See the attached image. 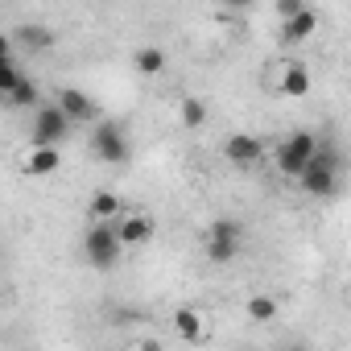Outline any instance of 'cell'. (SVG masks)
Instances as JSON below:
<instances>
[{"mask_svg": "<svg viewBox=\"0 0 351 351\" xmlns=\"http://www.w3.org/2000/svg\"><path fill=\"white\" fill-rule=\"evenodd\" d=\"M339 173H343V153L330 145V141H318V149H314V157H310V165L302 169V191L310 195V199H330L335 191H339Z\"/></svg>", "mask_w": 351, "mask_h": 351, "instance_id": "cell-1", "label": "cell"}, {"mask_svg": "<svg viewBox=\"0 0 351 351\" xmlns=\"http://www.w3.org/2000/svg\"><path fill=\"white\" fill-rule=\"evenodd\" d=\"M91 153L108 165H128L132 157V141H128V128L116 124V120H95L91 128Z\"/></svg>", "mask_w": 351, "mask_h": 351, "instance_id": "cell-2", "label": "cell"}, {"mask_svg": "<svg viewBox=\"0 0 351 351\" xmlns=\"http://www.w3.org/2000/svg\"><path fill=\"white\" fill-rule=\"evenodd\" d=\"M203 248H207V261L211 265H232L244 248V228L240 219H215L203 236Z\"/></svg>", "mask_w": 351, "mask_h": 351, "instance_id": "cell-3", "label": "cell"}, {"mask_svg": "<svg viewBox=\"0 0 351 351\" xmlns=\"http://www.w3.org/2000/svg\"><path fill=\"white\" fill-rule=\"evenodd\" d=\"M83 256H87V265L99 269V273L120 261V240H116L112 223H91V228L83 232Z\"/></svg>", "mask_w": 351, "mask_h": 351, "instance_id": "cell-4", "label": "cell"}, {"mask_svg": "<svg viewBox=\"0 0 351 351\" xmlns=\"http://www.w3.org/2000/svg\"><path fill=\"white\" fill-rule=\"evenodd\" d=\"M314 149H318V136H314L310 128H298V132L277 149V169L285 173V178H302V169L310 165Z\"/></svg>", "mask_w": 351, "mask_h": 351, "instance_id": "cell-5", "label": "cell"}, {"mask_svg": "<svg viewBox=\"0 0 351 351\" xmlns=\"http://www.w3.org/2000/svg\"><path fill=\"white\" fill-rule=\"evenodd\" d=\"M71 120L54 108V104H46V108H38V116H34V128H29V141H34V149H58L66 136H71Z\"/></svg>", "mask_w": 351, "mask_h": 351, "instance_id": "cell-6", "label": "cell"}, {"mask_svg": "<svg viewBox=\"0 0 351 351\" xmlns=\"http://www.w3.org/2000/svg\"><path fill=\"white\" fill-rule=\"evenodd\" d=\"M54 108H58L71 124H95V120H99L95 99H91L87 91H79V87H62V91L54 95Z\"/></svg>", "mask_w": 351, "mask_h": 351, "instance_id": "cell-7", "label": "cell"}, {"mask_svg": "<svg viewBox=\"0 0 351 351\" xmlns=\"http://www.w3.org/2000/svg\"><path fill=\"white\" fill-rule=\"evenodd\" d=\"M261 153H265V145H261V136H252V132H232V136L223 141V161L236 165V169H252V165L261 161Z\"/></svg>", "mask_w": 351, "mask_h": 351, "instance_id": "cell-8", "label": "cell"}, {"mask_svg": "<svg viewBox=\"0 0 351 351\" xmlns=\"http://www.w3.org/2000/svg\"><path fill=\"white\" fill-rule=\"evenodd\" d=\"M112 232H116L120 248H141V244L153 240V219L141 215V211H124V215L112 223Z\"/></svg>", "mask_w": 351, "mask_h": 351, "instance_id": "cell-9", "label": "cell"}, {"mask_svg": "<svg viewBox=\"0 0 351 351\" xmlns=\"http://www.w3.org/2000/svg\"><path fill=\"white\" fill-rule=\"evenodd\" d=\"M310 34H318V13L306 5L302 13H293V17H285V21H281L277 42H281V46H302V42H310Z\"/></svg>", "mask_w": 351, "mask_h": 351, "instance_id": "cell-10", "label": "cell"}, {"mask_svg": "<svg viewBox=\"0 0 351 351\" xmlns=\"http://www.w3.org/2000/svg\"><path fill=\"white\" fill-rule=\"evenodd\" d=\"M173 330H178L186 343H207L211 322H207V314L199 306H178V310H173Z\"/></svg>", "mask_w": 351, "mask_h": 351, "instance_id": "cell-11", "label": "cell"}, {"mask_svg": "<svg viewBox=\"0 0 351 351\" xmlns=\"http://www.w3.org/2000/svg\"><path fill=\"white\" fill-rule=\"evenodd\" d=\"M58 165H62L58 149H29L21 157V173H25V178H50V173H58Z\"/></svg>", "mask_w": 351, "mask_h": 351, "instance_id": "cell-12", "label": "cell"}, {"mask_svg": "<svg viewBox=\"0 0 351 351\" xmlns=\"http://www.w3.org/2000/svg\"><path fill=\"white\" fill-rule=\"evenodd\" d=\"M87 215H91V223H116L124 215V199L116 191H95L87 199Z\"/></svg>", "mask_w": 351, "mask_h": 351, "instance_id": "cell-13", "label": "cell"}, {"mask_svg": "<svg viewBox=\"0 0 351 351\" xmlns=\"http://www.w3.org/2000/svg\"><path fill=\"white\" fill-rule=\"evenodd\" d=\"M281 95H285V99H306V95H310V71H306L302 62H285Z\"/></svg>", "mask_w": 351, "mask_h": 351, "instance_id": "cell-14", "label": "cell"}, {"mask_svg": "<svg viewBox=\"0 0 351 351\" xmlns=\"http://www.w3.org/2000/svg\"><path fill=\"white\" fill-rule=\"evenodd\" d=\"M54 42H58V34L46 29V25H21L17 29V46L21 50H50Z\"/></svg>", "mask_w": 351, "mask_h": 351, "instance_id": "cell-15", "label": "cell"}, {"mask_svg": "<svg viewBox=\"0 0 351 351\" xmlns=\"http://www.w3.org/2000/svg\"><path fill=\"white\" fill-rule=\"evenodd\" d=\"M165 62H169V58H165V50H161V46H141V50L132 54V66H136L141 75H161V71H165Z\"/></svg>", "mask_w": 351, "mask_h": 351, "instance_id": "cell-16", "label": "cell"}, {"mask_svg": "<svg viewBox=\"0 0 351 351\" xmlns=\"http://www.w3.org/2000/svg\"><path fill=\"white\" fill-rule=\"evenodd\" d=\"M277 310H281V306H277V298H273V293H252V298L244 302V314H248L252 322H273V318H277Z\"/></svg>", "mask_w": 351, "mask_h": 351, "instance_id": "cell-17", "label": "cell"}, {"mask_svg": "<svg viewBox=\"0 0 351 351\" xmlns=\"http://www.w3.org/2000/svg\"><path fill=\"white\" fill-rule=\"evenodd\" d=\"M178 120H182V128H203V124H207V104H203L199 95H182Z\"/></svg>", "mask_w": 351, "mask_h": 351, "instance_id": "cell-18", "label": "cell"}, {"mask_svg": "<svg viewBox=\"0 0 351 351\" xmlns=\"http://www.w3.org/2000/svg\"><path fill=\"white\" fill-rule=\"evenodd\" d=\"M21 79H25V75H21V66H17L13 58H9V62H0V99H9L13 87H17Z\"/></svg>", "mask_w": 351, "mask_h": 351, "instance_id": "cell-19", "label": "cell"}, {"mask_svg": "<svg viewBox=\"0 0 351 351\" xmlns=\"http://www.w3.org/2000/svg\"><path fill=\"white\" fill-rule=\"evenodd\" d=\"M9 104H17V108H34V104H38V83H34V79L25 75V79H21V83L13 87Z\"/></svg>", "mask_w": 351, "mask_h": 351, "instance_id": "cell-20", "label": "cell"}, {"mask_svg": "<svg viewBox=\"0 0 351 351\" xmlns=\"http://www.w3.org/2000/svg\"><path fill=\"white\" fill-rule=\"evenodd\" d=\"M306 5H302V0H277V17L285 21V17H293V13H302Z\"/></svg>", "mask_w": 351, "mask_h": 351, "instance_id": "cell-21", "label": "cell"}, {"mask_svg": "<svg viewBox=\"0 0 351 351\" xmlns=\"http://www.w3.org/2000/svg\"><path fill=\"white\" fill-rule=\"evenodd\" d=\"M9 58H13V38L0 34V62H9Z\"/></svg>", "mask_w": 351, "mask_h": 351, "instance_id": "cell-22", "label": "cell"}, {"mask_svg": "<svg viewBox=\"0 0 351 351\" xmlns=\"http://www.w3.org/2000/svg\"><path fill=\"white\" fill-rule=\"evenodd\" d=\"M132 351H165V347H161V343H157V339H141V343H136V347H132Z\"/></svg>", "mask_w": 351, "mask_h": 351, "instance_id": "cell-23", "label": "cell"}]
</instances>
